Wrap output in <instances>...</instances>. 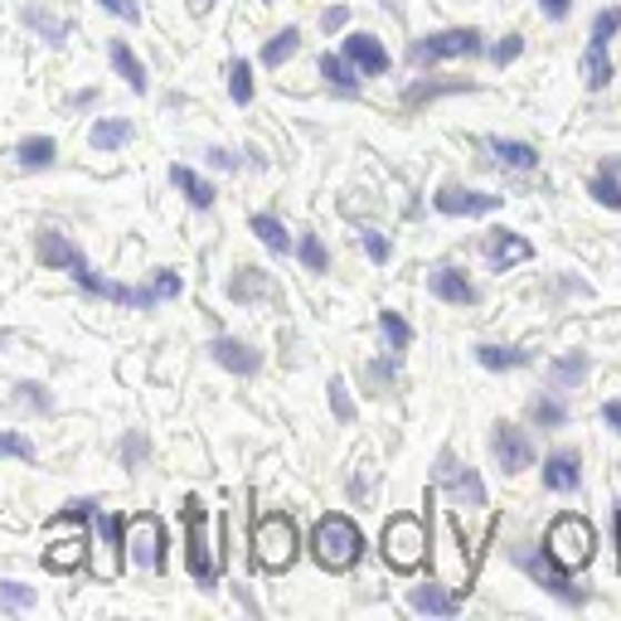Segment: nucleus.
I'll use <instances>...</instances> for the list:
<instances>
[{
    "mask_svg": "<svg viewBox=\"0 0 621 621\" xmlns=\"http://www.w3.org/2000/svg\"><path fill=\"white\" fill-rule=\"evenodd\" d=\"M311 549H315V559H321V568L345 573V568L360 563L364 534L350 514H321V524H315V534H311Z\"/></svg>",
    "mask_w": 621,
    "mask_h": 621,
    "instance_id": "1",
    "label": "nucleus"
},
{
    "mask_svg": "<svg viewBox=\"0 0 621 621\" xmlns=\"http://www.w3.org/2000/svg\"><path fill=\"white\" fill-rule=\"evenodd\" d=\"M544 549L559 568H588L592 553H598V534H592V524L583 514H559V520L549 524Z\"/></svg>",
    "mask_w": 621,
    "mask_h": 621,
    "instance_id": "2",
    "label": "nucleus"
},
{
    "mask_svg": "<svg viewBox=\"0 0 621 621\" xmlns=\"http://www.w3.org/2000/svg\"><path fill=\"white\" fill-rule=\"evenodd\" d=\"M180 514H184V559H190L194 583H200V588H214V583H219V563H214V553H209V510L190 495V500L180 505Z\"/></svg>",
    "mask_w": 621,
    "mask_h": 621,
    "instance_id": "3",
    "label": "nucleus"
},
{
    "mask_svg": "<svg viewBox=\"0 0 621 621\" xmlns=\"http://www.w3.org/2000/svg\"><path fill=\"white\" fill-rule=\"evenodd\" d=\"M428 559V530H422L418 514H393L384 524V563L399 573H418Z\"/></svg>",
    "mask_w": 621,
    "mask_h": 621,
    "instance_id": "4",
    "label": "nucleus"
},
{
    "mask_svg": "<svg viewBox=\"0 0 621 621\" xmlns=\"http://www.w3.org/2000/svg\"><path fill=\"white\" fill-rule=\"evenodd\" d=\"M297 559V524L287 520V514H268V520H258L253 530V563L262 573H282V568H292Z\"/></svg>",
    "mask_w": 621,
    "mask_h": 621,
    "instance_id": "5",
    "label": "nucleus"
},
{
    "mask_svg": "<svg viewBox=\"0 0 621 621\" xmlns=\"http://www.w3.org/2000/svg\"><path fill=\"white\" fill-rule=\"evenodd\" d=\"M88 514H83V520H88ZM83 520H78L73 510H59L54 524H49V530H54V544L44 549V563L54 568V573H73V568L88 563V530H83Z\"/></svg>",
    "mask_w": 621,
    "mask_h": 621,
    "instance_id": "6",
    "label": "nucleus"
},
{
    "mask_svg": "<svg viewBox=\"0 0 621 621\" xmlns=\"http://www.w3.org/2000/svg\"><path fill=\"white\" fill-rule=\"evenodd\" d=\"M127 544H131V559L147 568V573H166V524L156 514H137L131 520Z\"/></svg>",
    "mask_w": 621,
    "mask_h": 621,
    "instance_id": "7",
    "label": "nucleus"
},
{
    "mask_svg": "<svg viewBox=\"0 0 621 621\" xmlns=\"http://www.w3.org/2000/svg\"><path fill=\"white\" fill-rule=\"evenodd\" d=\"M481 54V34L475 30H442L413 44V63H438V59H471Z\"/></svg>",
    "mask_w": 621,
    "mask_h": 621,
    "instance_id": "8",
    "label": "nucleus"
},
{
    "mask_svg": "<svg viewBox=\"0 0 621 621\" xmlns=\"http://www.w3.org/2000/svg\"><path fill=\"white\" fill-rule=\"evenodd\" d=\"M432 481H438L442 491L457 500V505H485V485H481V475H475V471H461L452 452H442V457H438V471H432Z\"/></svg>",
    "mask_w": 621,
    "mask_h": 621,
    "instance_id": "9",
    "label": "nucleus"
},
{
    "mask_svg": "<svg viewBox=\"0 0 621 621\" xmlns=\"http://www.w3.org/2000/svg\"><path fill=\"white\" fill-rule=\"evenodd\" d=\"M505 204V194H475V190H461V184H447V190H438V209L442 214H452V219H461V214H491V209H500Z\"/></svg>",
    "mask_w": 621,
    "mask_h": 621,
    "instance_id": "10",
    "label": "nucleus"
},
{
    "mask_svg": "<svg viewBox=\"0 0 621 621\" xmlns=\"http://www.w3.org/2000/svg\"><path fill=\"white\" fill-rule=\"evenodd\" d=\"M491 447H495V457H500V467L505 471H524V467H534V447H530V438H524L520 428H495V438H491Z\"/></svg>",
    "mask_w": 621,
    "mask_h": 621,
    "instance_id": "11",
    "label": "nucleus"
},
{
    "mask_svg": "<svg viewBox=\"0 0 621 621\" xmlns=\"http://www.w3.org/2000/svg\"><path fill=\"white\" fill-rule=\"evenodd\" d=\"M209 354H214L223 369H233L238 379H253L258 369H262V354L253 345H243V340H229V335H219L214 345H209Z\"/></svg>",
    "mask_w": 621,
    "mask_h": 621,
    "instance_id": "12",
    "label": "nucleus"
},
{
    "mask_svg": "<svg viewBox=\"0 0 621 621\" xmlns=\"http://www.w3.org/2000/svg\"><path fill=\"white\" fill-rule=\"evenodd\" d=\"M530 258H534V248L524 243L520 233H505V229H500V233H491V238H485V262H491L495 272L514 268V262H530Z\"/></svg>",
    "mask_w": 621,
    "mask_h": 621,
    "instance_id": "13",
    "label": "nucleus"
},
{
    "mask_svg": "<svg viewBox=\"0 0 621 621\" xmlns=\"http://www.w3.org/2000/svg\"><path fill=\"white\" fill-rule=\"evenodd\" d=\"M272 297H277V287L268 282V272L238 268L229 277V301H233V307H248V301H272Z\"/></svg>",
    "mask_w": 621,
    "mask_h": 621,
    "instance_id": "14",
    "label": "nucleus"
},
{
    "mask_svg": "<svg viewBox=\"0 0 621 621\" xmlns=\"http://www.w3.org/2000/svg\"><path fill=\"white\" fill-rule=\"evenodd\" d=\"M345 59L360 73H384L389 69V54H384V44H379L374 34H350L345 39Z\"/></svg>",
    "mask_w": 621,
    "mask_h": 621,
    "instance_id": "15",
    "label": "nucleus"
},
{
    "mask_svg": "<svg viewBox=\"0 0 621 621\" xmlns=\"http://www.w3.org/2000/svg\"><path fill=\"white\" fill-rule=\"evenodd\" d=\"M432 297H442V301H452V307H475V287L467 282V272H457V268H438L432 272Z\"/></svg>",
    "mask_w": 621,
    "mask_h": 621,
    "instance_id": "16",
    "label": "nucleus"
},
{
    "mask_svg": "<svg viewBox=\"0 0 621 621\" xmlns=\"http://www.w3.org/2000/svg\"><path fill=\"white\" fill-rule=\"evenodd\" d=\"M544 485L549 491H578V485H583V461L573 452H553L544 461Z\"/></svg>",
    "mask_w": 621,
    "mask_h": 621,
    "instance_id": "17",
    "label": "nucleus"
},
{
    "mask_svg": "<svg viewBox=\"0 0 621 621\" xmlns=\"http://www.w3.org/2000/svg\"><path fill=\"white\" fill-rule=\"evenodd\" d=\"M524 568H530V578H539V583H544L549 592H559V598L563 602H578V588H568V578L559 573V563H553L549 559V549L544 553H524V559H520Z\"/></svg>",
    "mask_w": 621,
    "mask_h": 621,
    "instance_id": "18",
    "label": "nucleus"
},
{
    "mask_svg": "<svg viewBox=\"0 0 621 621\" xmlns=\"http://www.w3.org/2000/svg\"><path fill=\"white\" fill-rule=\"evenodd\" d=\"M39 262H44V268H69L73 272L78 262H83V253H78L63 233L49 229V233H39Z\"/></svg>",
    "mask_w": 621,
    "mask_h": 621,
    "instance_id": "19",
    "label": "nucleus"
},
{
    "mask_svg": "<svg viewBox=\"0 0 621 621\" xmlns=\"http://www.w3.org/2000/svg\"><path fill=\"white\" fill-rule=\"evenodd\" d=\"M592 200L607 204V209H621V161L617 156H607L602 161L598 180H592Z\"/></svg>",
    "mask_w": 621,
    "mask_h": 621,
    "instance_id": "20",
    "label": "nucleus"
},
{
    "mask_svg": "<svg viewBox=\"0 0 621 621\" xmlns=\"http://www.w3.org/2000/svg\"><path fill=\"white\" fill-rule=\"evenodd\" d=\"M170 180L180 184V190H184V200H190L194 209H209V204H214V184H209L204 176H194L190 166H170Z\"/></svg>",
    "mask_w": 621,
    "mask_h": 621,
    "instance_id": "21",
    "label": "nucleus"
},
{
    "mask_svg": "<svg viewBox=\"0 0 621 621\" xmlns=\"http://www.w3.org/2000/svg\"><path fill=\"white\" fill-rule=\"evenodd\" d=\"M408 602H413V612H432V617H452L457 612V607H461V598H457V592H442V588H413V598H408Z\"/></svg>",
    "mask_w": 621,
    "mask_h": 621,
    "instance_id": "22",
    "label": "nucleus"
},
{
    "mask_svg": "<svg viewBox=\"0 0 621 621\" xmlns=\"http://www.w3.org/2000/svg\"><path fill=\"white\" fill-rule=\"evenodd\" d=\"M112 63H117V73L131 83V92H147V69H141L137 54H131L127 39H112Z\"/></svg>",
    "mask_w": 621,
    "mask_h": 621,
    "instance_id": "23",
    "label": "nucleus"
},
{
    "mask_svg": "<svg viewBox=\"0 0 621 621\" xmlns=\"http://www.w3.org/2000/svg\"><path fill=\"white\" fill-rule=\"evenodd\" d=\"M88 141H92V151H117V147H127V141H131V122H122V117L112 122V117H108V122L92 127Z\"/></svg>",
    "mask_w": 621,
    "mask_h": 621,
    "instance_id": "24",
    "label": "nucleus"
},
{
    "mask_svg": "<svg viewBox=\"0 0 621 621\" xmlns=\"http://www.w3.org/2000/svg\"><path fill=\"white\" fill-rule=\"evenodd\" d=\"M297 49H301V30H282V34H272L268 44H262V63H268V69H282Z\"/></svg>",
    "mask_w": 621,
    "mask_h": 621,
    "instance_id": "25",
    "label": "nucleus"
},
{
    "mask_svg": "<svg viewBox=\"0 0 621 621\" xmlns=\"http://www.w3.org/2000/svg\"><path fill=\"white\" fill-rule=\"evenodd\" d=\"M54 137H30V141H20V166L24 170H44V166H54Z\"/></svg>",
    "mask_w": 621,
    "mask_h": 621,
    "instance_id": "26",
    "label": "nucleus"
},
{
    "mask_svg": "<svg viewBox=\"0 0 621 621\" xmlns=\"http://www.w3.org/2000/svg\"><path fill=\"white\" fill-rule=\"evenodd\" d=\"M98 530H102V539L112 544V573H122V544H127V530H131V524L122 520V514H98Z\"/></svg>",
    "mask_w": 621,
    "mask_h": 621,
    "instance_id": "27",
    "label": "nucleus"
},
{
    "mask_svg": "<svg viewBox=\"0 0 621 621\" xmlns=\"http://www.w3.org/2000/svg\"><path fill=\"white\" fill-rule=\"evenodd\" d=\"M588 374V360H583V350L578 354H563V360H553L549 364V384L553 389H568V384H578V379Z\"/></svg>",
    "mask_w": 621,
    "mask_h": 621,
    "instance_id": "28",
    "label": "nucleus"
},
{
    "mask_svg": "<svg viewBox=\"0 0 621 621\" xmlns=\"http://www.w3.org/2000/svg\"><path fill=\"white\" fill-rule=\"evenodd\" d=\"M491 147L500 156V166H510V170H534L539 166V151L524 147V141H491Z\"/></svg>",
    "mask_w": 621,
    "mask_h": 621,
    "instance_id": "29",
    "label": "nucleus"
},
{
    "mask_svg": "<svg viewBox=\"0 0 621 621\" xmlns=\"http://www.w3.org/2000/svg\"><path fill=\"white\" fill-rule=\"evenodd\" d=\"M24 24H30V30H39V34H44L49 44H63V34H69V24H63L59 16H49L44 6H30V10H24Z\"/></svg>",
    "mask_w": 621,
    "mask_h": 621,
    "instance_id": "30",
    "label": "nucleus"
},
{
    "mask_svg": "<svg viewBox=\"0 0 621 621\" xmlns=\"http://www.w3.org/2000/svg\"><path fill=\"white\" fill-rule=\"evenodd\" d=\"M475 360H481L485 369H520V364H530V350H500V345H481V350H475Z\"/></svg>",
    "mask_w": 621,
    "mask_h": 621,
    "instance_id": "31",
    "label": "nucleus"
},
{
    "mask_svg": "<svg viewBox=\"0 0 621 621\" xmlns=\"http://www.w3.org/2000/svg\"><path fill=\"white\" fill-rule=\"evenodd\" d=\"M321 73H325L340 92H354V83H360V78H354V63L340 59V54H325V59H321Z\"/></svg>",
    "mask_w": 621,
    "mask_h": 621,
    "instance_id": "32",
    "label": "nucleus"
},
{
    "mask_svg": "<svg viewBox=\"0 0 621 621\" xmlns=\"http://www.w3.org/2000/svg\"><path fill=\"white\" fill-rule=\"evenodd\" d=\"M588 83L592 88L612 83V63H607V44H602V39H592V44H588Z\"/></svg>",
    "mask_w": 621,
    "mask_h": 621,
    "instance_id": "33",
    "label": "nucleus"
},
{
    "mask_svg": "<svg viewBox=\"0 0 621 621\" xmlns=\"http://www.w3.org/2000/svg\"><path fill=\"white\" fill-rule=\"evenodd\" d=\"M253 233L272 248V253H287V248H292V238H287V229H282L277 219H268V214H258V219H253Z\"/></svg>",
    "mask_w": 621,
    "mask_h": 621,
    "instance_id": "34",
    "label": "nucleus"
},
{
    "mask_svg": "<svg viewBox=\"0 0 621 621\" xmlns=\"http://www.w3.org/2000/svg\"><path fill=\"white\" fill-rule=\"evenodd\" d=\"M229 92H233L238 108H243V102H253V69H248L243 59H238L233 69H229Z\"/></svg>",
    "mask_w": 621,
    "mask_h": 621,
    "instance_id": "35",
    "label": "nucleus"
},
{
    "mask_svg": "<svg viewBox=\"0 0 621 621\" xmlns=\"http://www.w3.org/2000/svg\"><path fill=\"white\" fill-rule=\"evenodd\" d=\"M24 607H34V588L0 583V612H24Z\"/></svg>",
    "mask_w": 621,
    "mask_h": 621,
    "instance_id": "36",
    "label": "nucleus"
},
{
    "mask_svg": "<svg viewBox=\"0 0 621 621\" xmlns=\"http://www.w3.org/2000/svg\"><path fill=\"white\" fill-rule=\"evenodd\" d=\"M297 253H301V262H307V272H325V268H330V253H325V243H321L315 233L301 238V248H297Z\"/></svg>",
    "mask_w": 621,
    "mask_h": 621,
    "instance_id": "37",
    "label": "nucleus"
},
{
    "mask_svg": "<svg viewBox=\"0 0 621 621\" xmlns=\"http://www.w3.org/2000/svg\"><path fill=\"white\" fill-rule=\"evenodd\" d=\"M379 325H384V335H389V345H393V350H408L413 330H408V321H403L399 311H384V315H379Z\"/></svg>",
    "mask_w": 621,
    "mask_h": 621,
    "instance_id": "38",
    "label": "nucleus"
},
{
    "mask_svg": "<svg viewBox=\"0 0 621 621\" xmlns=\"http://www.w3.org/2000/svg\"><path fill=\"white\" fill-rule=\"evenodd\" d=\"M0 457L34 461V442H30V438H20V432H0Z\"/></svg>",
    "mask_w": 621,
    "mask_h": 621,
    "instance_id": "39",
    "label": "nucleus"
},
{
    "mask_svg": "<svg viewBox=\"0 0 621 621\" xmlns=\"http://www.w3.org/2000/svg\"><path fill=\"white\" fill-rule=\"evenodd\" d=\"M330 408H335L340 422H354V403H350V393H345V379H330Z\"/></svg>",
    "mask_w": 621,
    "mask_h": 621,
    "instance_id": "40",
    "label": "nucleus"
},
{
    "mask_svg": "<svg viewBox=\"0 0 621 621\" xmlns=\"http://www.w3.org/2000/svg\"><path fill=\"white\" fill-rule=\"evenodd\" d=\"M563 418H568V413H563L559 399H539V403H534V422H544V428H559Z\"/></svg>",
    "mask_w": 621,
    "mask_h": 621,
    "instance_id": "41",
    "label": "nucleus"
},
{
    "mask_svg": "<svg viewBox=\"0 0 621 621\" xmlns=\"http://www.w3.org/2000/svg\"><path fill=\"white\" fill-rule=\"evenodd\" d=\"M520 49H524V44H520V34H505V39H500V44L491 49V59L500 63V69H505V63L520 59Z\"/></svg>",
    "mask_w": 621,
    "mask_h": 621,
    "instance_id": "42",
    "label": "nucleus"
},
{
    "mask_svg": "<svg viewBox=\"0 0 621 621\" xmlns=\"http://www.w3.org/2000/svg\"><path fill=\"white\" fill-rule=\"evenodd\" d=\"M457 88H461V83H422V88H413V92H408L403 102H408V108H418L422 98H438V92H457Z\"/></svg>",
    "mask_w": 621,
    "mask_h": 621,
    "instance_id": "43",
    "label": "nucleus"
},
{
    "mask_svg": "<svg viewBox=\"0 0 621 621\" xmlns=\"http://www.w3.org/2000/svg\"><path fill=\"white\" fill-rule=\"evenodd\" d=\"M102 10H112V16H122L127 24H137L141 20V10H137V0H98Z\"/></svg>",
    "mask_w": 621,
    "mask_h": 621,
    "instance_id": "44",
    "label": "nucleus"
},
{
    "mask_svg": "<svg viewBox=\"0 0 621 621\" xmlns=\"http://www.w3.org/2000/svg\"><path fill=\"white\" fill-rule=\"evenodd\" d=\"M141 461H147V438H141V432H131V438H127V467H141Z\"/></svg>",
    "mask_w": 621,
    "mask_h": 621,
    "instance_id": "45",
    "label": "nucleus"
},
{
    "mask_svg": "<svg viewBox=\"0 0 621 621\" xmlns=\"http://www.w3.org/2000/svg\"><path fill=\"white\" fill-rule=\"evenodd\" d=\"M20 399L30 403V408H39V413H49V393L39 389V384H20Z\"/></svg>",
    "mask_w": 621,
    "mask_h": 621,
    "instance_id": "46",
    "label": "nucleus"
},
{
    "mask_svg": "<svg viewBox=\"0 0 621 621\" xmlns=\"http://www.w3.org/2000/svg\"><path fill=\"white\" fill-rule=\"evenodd\" d=\"M156 292H161V301H176L180 297V277L176 272H161V277H156Z\"/></svg>",
    "mask_w": 621,
    "mask_h": 621,
    "instance_id": "47",
    "label": "nucleus"
},
{
    "mask_svg": "<svg viewBox=\"0 0 621 621\" xmlns=\"http://www.w3.org/2000/svg\"><path fill=\"white\" fill-rule=\"evenodd\" d=\"M364 253L374 258V262H389V243L379 233H364Z\"/></svg>",
    "mask_w": 621,
    "mask_h": 621,
    "instance_id": "48",
    "label": "nucleus"
},
{
    "mask_svg": "<svg viewBox=\"0 0 621 621\" xmlns=\"http://www.w3.org/2000/svg\"><path fill=\"white\" fill-rule=\"evenodd\" d=\"M209 166H219V170H233V166H238V156H233V151H223V147H214V151H209Z\"/></svg>",
    "mask_w": 621,
    "mask_h": 621,
    "instance_id": "49",
    "label": "nucleus"
},
{
    "mask_svg": "<svg viewBox=\"0 0 621 621\" xmlns=\"http://www.w3.org/2000/svg\"><path fill=\"white\" fill-rule=\"evenodd\" d=\"M321 24H325V30H340V24H345V6H330L321 16Z\"/></svg>",
    "mask_w": 621,
    "mask_h": 621,
    "instance_id": "50",
    "label": "nucleus"
},
{
    "mask_svg": "<svg viewBox=\"0 0 621 621\" xmlns=\"http://www.w3.org/2000/svg\"><path fill=\"white\" fill-rule=\"evenodd\" d=\"M602 418H607V428H617V432H621V399L602 403Z\"/></svg>",
    "mask_w": 621,
    "mask_h": 621,
    "instance_id": "51",
    "label": "nucleus"
},
{
    "mask_svg": "<svg viewBox=\"0 0 621 621\" xmlns=\"http://www.w3.org/2000/svg\"><path fill=\"white\" fill-rule=\"evenodd\" d=\"M539 6H544L553 20H563V16H568V6H573V0H539Z\"/></svg>",
    "mask_w": 621,
    "mask_h": 621,
    "instance_id": "52",
    "label": "nucleus"
},
{
    "mask_svg": "<svg viewBox=\"0 0 621 621\" xmlns=\"http://www.w3.org/2000/svg\"><path fill=\"white\" fill-rule=\"evenodd\" d=\"M617 563H621V510H617Z\"/></svg>",
    "mask_w": 621,
    "mask_h": 621,
    "instance_id": "53",
    "label": "nucleus"
},
{
    "mask_svg": "<svg viewBox=\"0 0 621 621\" xmlns=\"http://www.w3.org/2000/svg\"><path fill=\"white\" fill-rule=\"evenodd\" d=\"M0 340H6V335H0Z\"/></svg>",
    "mask_w": 621,
    "mask_h": 621,
    "instance_id": "54",
    "label": "nucleus"
}]
</instances>
